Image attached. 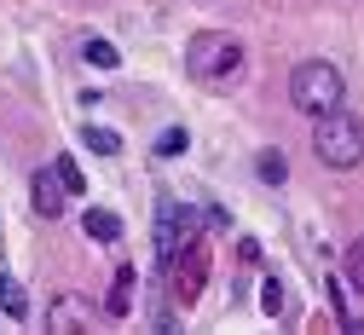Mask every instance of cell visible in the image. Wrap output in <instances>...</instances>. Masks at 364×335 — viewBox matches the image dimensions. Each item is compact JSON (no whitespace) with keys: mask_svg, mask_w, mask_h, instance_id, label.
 Returning a JSON list of instances; mask_svg holds the SVG:
<instances>
[{"mask_svg":"<svg viewBox=\"0 0 364 335\" xmlns=\"http://www.w3.org/2000/svg\"><path fill=\"white\" fill-rule=\"evenodd\" d=\"M341 99H347V81H341V70L336 64H324V58H306V64H295V75H289V105L301 110V116H330V110H341Z\"/></svg>","mask_w":364,"mask_h":335,"instance_id":"6da1fadb","label":"cell"},{"mask_svg":"<svg viewBox=\"0 0 364 335\" xmlns=\"http://www.w3.org/2000/svg\"><path fill=\"white\" fill-rule=\"evenodd\" d=\"M312 151L324 156V168H358L364 162V122L347 116V110H330V116H318L312 127Z\"/></svg>","mask_w":364,"mask_h":335,"instance_id":"7a4b0ae2","label":"cell"},{"mask_svg":"<svg viewBox=\"0 0 364 335\" xmlns=\"http://www.w3.org/2000/svg\"><path fill=\"white\" fill-rule=\"evenodd\" d=\"M191 75L208 81V87H225V81H237L243 75V46L232 35H197L191 41Z\"/></svg>","mask_w":364,"mask_h":335,"instance_id":"3957f363","label":"cell"},{"mask_svg":"<svg viewBox=\"0 0 364 335\" xmlns=\"http://www.w3.org/2000/svg\"><path fill=\"white\" fill-rule=\"evenodd\" d=\"M162 272H168V301H173V307H197V301H203V289H208L214 255H208V243H191L186 255H173Z\"/></svg>","mask_w":364,"mask_h":335,"instance_id":"277c9868","label":"cell"},{"mask_svg":"<svg viewBox=\"0 0 364 335\" xmlns=\"http://www.w3.org/2000/svg\"><path fill=\"white\" fill-rule=\"evenodd\" d=\"M191 243H197V214L186 203H168L162 197V208H156V260L168 266L173 255H186Z\"/></svg>","mask_w":364,"mask_h":335,"instance_id":"5b68a950","label":"cell"},{"mask_svg":"<svg viewBox=\"0 0 364 335\" xmlns=\"http://www.w3.org/2000/svg\"><path fill=\"white\" fill-rule=\"evenodd\" d=\"M29 203H35V214H41V220H58V214H64L70 185L58 179V168H53V162H47V168H35V179H29Z\"/></svg>","mask_w":364,"mask_h":335,"instance_id":"8992f818","label":"cell"},{"mask_svg":"<svg viewBox=\"0 0 364 335\" xmlns=\"http://www.w3.org/2000/svg\"><path fill=\"white\" fill-rule=\"evenodd\" d=\"M127 307H133V266L122 260V266H116V277H110V295H105V312H110V318H127Z\"/></svg>","mask_w":364,"mask_h":335,"instance_id":"52a82bcc","label":"cell"},{"mask_svg":"<svg viewBox=\"0 0 364 335\" xmlns=\"http://www.w3.org/2000/svg\"><path fill=\"white\" fill-rule=\"evenodd\" d=\"M0 307H6L12 324H29V312H35V307H29V289H23L18 277H6V272H0Z\"/></svg>","mask_w":364,"mask_h":335,"instance_id":"ba28073f","label":"cell"},{"mask_svg":"<svg viewBox=\"0 0 364 335\" xmlns=\"http://www.w3.org/2000/svg\"><path fill=\"white\" fill-rule=\"evenodd\" d=\"M81 225H87L93 243H116V237H122V214H110V208H87Z\"/></svg>","mask_w":364,"mask_h":335,"instance_id":"9c48e42d","label":"cell"},{"mask_svg":"<svg viewBox=\"0 0 364 335\" xmlns=\"http://www.w3.org/2000/svg\"><path fill=\"white\" fill-rule=\"evenodd\" d=\"M47 329H53V335H81V307H75L70 295H58L53 312H47Z\"/></svg>","mask_w":364,"mask_h":335,"instance_id":"30bf717a","label":"cell"},{"mask_svg":"<svg viewBox=\"0 0 364 335\" xmlns=\"http://www.w3.org/2000/svg\"><path fill=\"white\" fill-rule=\"evenodd\" d=\"M81 145L99 151V156H116V151H122V133H110V127H99V122H87V127H81Z\"/></svg>","mask_w":364,"mask_h":335,"instance_id":"8fae6325","label":"cell"},{"mask_svg":"<svg viewBox=\"0 0 364 335\" xmlns=\"http://www.w3.org/2000/svg\"><path fill=\"white\" fill-rule=\"evenodd\" d=\"M341 277H347L353 289L364 295V237H353V243L341 249Z\"/></svg>","mask_w":364,"mask_h":335,"instance_id":"7c38bea8","label":"cell"},{"mask_svg":"<svg viewBox=\"0 0 364 335\" xmlns=\"http://www.w3.org/2000/svg\"><path fill=\"white\" fill-rule=\"evenodd\" d=\"M81 58L93 64V70H116V64H122V53H116L110 41H87V46H81Z\"/></svg>","mask_w":364,"mask_h":335,"instance_id":"4fadbf2b","label":"cell"},{"mask_svg":"<svg viewBox=\"0 0 364 335\" xmlns=\"http://www.w3.org/2000/svg\"><path fill=\"white\" fill-rule=\"evenodd\" d=\"M330 307H336V324H341V329H364V318L347 307V289H341L336 277H330Z\"/></svg>","mask_w":364,"mask_h":335,"instance_id":"5bb4252c","label":"cell"},{"mask_svg":"<svg viewBox=\"0 0 364 335\" xmlns=\"http://www.w3.org/2000/svg\"><path fill=\"white\" fill-rule=\"evenodd\" d=\"M260 307H266L272 318H284V312H289V307H284V283H278V277H266V283H260Z\"/></svg>","mask_w":364,"mask_h":335,"instance_id":"9a60e30c","label":"cell"},{"mask_svg":"<svg viewBox=\"0 0 364 335\" xmlns=\"http://www.w3.org/2000/svg\"><path fill=\"white\" fill-rule=\"evenodd\" d=\"M186 145H191V133H186V127H168V133L156 139V156H179Z\"/></svg>","mask_w":364,"mask_h":335,"instance_id":"2e32d148","label":"cell"},{"mask_svg":"<svg viewBox=\"0 0 364 335\" xmlns=\"http://www.w3.org/2000/svg\"><path fill=\"white\" fill-rule=\"evenodd\" d=\"M53 168H58V179H64V185H70V197H75V191H87V174H81V168H75V156H58V162H53Z\"/></svg>","mask_w":364,"mask_h":335,"instance_id":"e0dca14e","label":"cell"},{"mask_svg":"<svg viewBox=\"0 0 364 335\" xmlns=\"http://www.w3.org/2000/svg\"><path fill=\"white\" fill-rule=\"evenodd\" d=\"M284 151H260V179H272V185H284Z\"/></svg>","mask_w":364,"mask_h":335,"instance_id":"ac0fdd59","label":"cell"}]
</instances>
